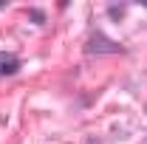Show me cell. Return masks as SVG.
<instances>
[{
    "label": "cell",
    "mask_w": 147,
    "mask_h": 144,
    "mask_svg": "<svg viewBox=\"0 0 147 144\" xmlns=\"http://www.w3.org/2000/svg\"><path fill=\"white\" fill-rule=\"evenodd\" d=\"M3 6H6V3H3V0H0V9H3Z\"/></svg>",
    "instance_id": "2"
},
{
    "label": "cell",
    "mask_w": 147,
    "mask_h": 144,
    "mask_svg": "<svg viewBox=\"0 0 147 144\" xmlns=\"http://www.w3.org/2000/svg\"><path fill=\"white\" fill-rule=\"evenodd\" d=\"M20 71V59L14 54H0V76L6 73H17Z\"/></svg>",
    "instance_id": "1"
}]
</instances>
